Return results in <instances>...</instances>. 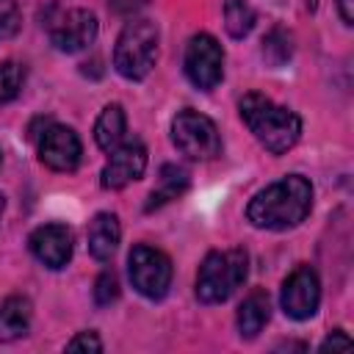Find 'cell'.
Here are the masks:
<instances>
[{
  "label": "cell",
  "mask_w": 354,
  "mask_h": 354,
  "mask_svg": "<svg viewBox=\"0 0 354 354\" xmlns=\"http://www.w3.org/2000/svg\"><path fill=\"white\" fill-rule=\"evenodd\" d=\"M310 207L313 185L299 174H288L252 196L246 218L260 230H290L307 218Z\"/></svg>",
  "instance_id": "6da1fadb"
},
{
  "label": "cell",
  "mask_w": 354,
  "mask_h": 354,
  "mask_svg": "<svg viewBox=\"0 0 354 354\" xmlns=\"http://www.w3.org/2000/svg\"><path fill=\"white\" fill-rule=\"evenodd\" d=\"M241 116H243L246 127L254 133V138L271 155L288 152L301 136V119L293 111L271 102L268 97H263L257 91H252L241 100Z\"/></svg>",
  "instance_id": "7a4b0ae2"
},
{
  "label": "cell",
  "mask_w": 354,
  "mask_h": 354,
  "mask_svg": "<svg viewBox=\"0 0 354 354\" xmlns=\"http://www.w3.org/2000/svg\"><path fill=\"white\" fill-rule=\"evenodd\" d=\"M158 58V28L149 19H133L122 28L113 47V66L127 80H144Z\"/></svg>",
  "instance_id": "3957f363"
},
{
  "label": "cell",
  "mask_w": 354,
  "mask_h": 354,
  "mask_svg": "<svg viewBox=\"0 0 354 354\" xmlns=\"http://www.w3.org/2000/svg\"><path fill=\"white\" fill-rule=\"evenodd\" d=\"M249 257L243 249H227V252H210L196 274V296L205 304L227 301L235 288L246 279Z\"/></svg>",
  "instance_id": "277c9868"
},
{
  "label": "cell",
  "mask_w": 354,
  "mask_h": 354,
  "mask_svg": "<svg viewBox=\"0 0 354 354\" xmlns=\"http://www.w3.org/2000/svg\"><path fill=\"white\" fill-rule=\"evenodd\" d=\"M174 147L191 160H213L221 152V136L213 119L199 111H180L171 122Z\"/></svg>",
  "instance_id": "5b68a950"
},
{
  "label": "cell",
  "mask_w": 354,
  "mask_h": 354,
  "mask_svg": "<svg viewBox=\"0 0 354 354\" xmlns=\"http://www.w3.org/2000/svg\"><path fill=\"white\" fill-rule=\"evenodd\" d=\"M127 271L133 288L147 299H163L171 285V260L147 243H136L127 257Z\"/></svg>",
  "instance_id": "8992f818"
},
{
  "label": "cell",
  "mask_w": 354,
  "mask_h": 354,
  "mask_svg": "<svg viewBox=\"0 0 354 354\" xmlns=\"http://www.w3.org/2000/svg\"><path fill=\"white\" fill-rule=\"evenodd\" d=\"M183 64H185L188 80L202 91L216 88L224 77V53H221V44L210 33L191 36Z\"/></svg>",
  "instance_id": "52a82bcc"
},
{
  "label": "cell",
  "mask_w": 354,
  "mask_h": 354,
  "mask_svg": "<svg viewBox=\"0 0 354 354\" xmlns=\"http://www.w3.org/2000/svg\"><path fill=\"white\" fill-rule=\"evenodd\" d=\"M282 310L288 318L293 321H307L315 315L318 301H321V282L318 274L310 266H296L288 279L282 282V293H279Z\"/></svg>",
  "instance_id": "ba28073f"
},
{
  "label": "cell",
  "mask_w": 354,
  "mask_h": 354,
  "mask_svg": "<svg viewBox=\"0 0 354 354\" xmlns=\"http://www.w3.org/2000/svg\"><path fill=\"white\" fill-rule=\"evenodd\" d=\"M83 147L72 127L50 124L39 136V160L53 171H75L80 163Z\"/></svg>",
  "instance_id": "9c48e42d"
},
{
  "label": "cell",
  "mask_w": 354,
  "mask_h": 354,
  "mask_svg": "<svg viewBox=\"0 0 354 354\" xmlns=\"http://www.w3.org/2000/svg\"><path fill=\"white\" fill-rule=\"evenodd\" d=\"M144 169H147L144 144L127 141V144H119L111 152V158H108V163H105V169L100 174V183H102L105 191H119V188L130 185L133 180H138L144 174Z\"/></svg>",
  "instance_id": "30bf717a"
},
{
  "label": "cell",
  "mask_w": 354,
  "mask_h": 354,
  "mask_svg": "<svg viewBox=\"0 0 354 354\" xmlns=\"http://www.w3.org/2000/svg\"><path fill=\"white\" fill-rule=\"evenodd\" d=\"M94 39H97V17L88 8H72L50 28V41L61 53H80Z\"/></svg>",
  "instance_id": "8fae6325"
},
{
  "label": "cell",
  "mask_w": 354,
  "mask_h": 354,
  "mask_svg": "<svg viewBox=\"0 0 354 354\" xmlns=\"http://www.w3.org/2000/svg\"><path fill=\"white\" fill-rule=\"evenodd\" d=\"M28 246L33 257L47 268H64L72 257V232L64 224H41L30 232Z\"/></svg>",
  "instance_id": "7c38bea8"
},
{
  "label": "cell",
  "mask_w": 354,
  "mask_h": 354,
  "mask_svg": "<svg viewBox=\"0 0 354 354\" xmlns=\"http://www.w3.org/2000/svg\"><path fill=\"white\" fill-rule=\"evenodd\" d=\"M122 238L119 218L113 213H97L88 224V252L94 260H111Z\"/></svg>",
  "instance_id": "4fadbf2b"
},
{
  "label": "cell",
  "mask_w": 354,
  "mask_h": 354,
  "mask_svg": "<svg viewBox=\"0 0 354 354\" xmlns=\"http://www.w3.org/2000/svg\"><path fill=\"white\" fill-rule=\"evenodd\" d=\"M268 313H271V301H268V293L266 290H252L243 304L238 307V332L241 337L252 340L260 335V329L268 324Z\"/></svg>",
  "instance_id": "5bb4252c"
},
{
  "label": "cell",
  "mask_w": 354,
  "mask_h": 354,
  "mask_svg": "<svg viewBox=\"0 0 354 354\" xmlns=\"http://www.w3.org/2000/svg\"><path fill=\"white\" fill-rule=\"evenodd\" d=\"M124 133H127V119H124V111L122 105H105L102 113L97 116L94 122V141L100 149L105 152H113L119 144H124Z\"/></svg>",
  "instance_id": "9a60e30c"
},
{
  "label": "cell",
  "mask_w": 354,
  "mask_h": 354,
  "mask_svg": "<svg viewBox=\"0 0 354 354\" xmlns=\"http://www.w3.org/2000/svg\"><path fill=\"white\" fill-rule=\"evenodd\" d=\"M30 326V301L25 296H8L0 304V340L11 343Z\"/></svg>",
  "instance_id": "2e32d148"
},
{
  "label": "cell",
  "mask_w": 354,
  "mask_h": 354,
  "mask_svg": "<svg viewBox=\"0 0 354 354\" xmlns=\"http://www.w3.org/2000/svg\"><path fill=\"white\" fill-rule=\"evenodd\" d=\"M185 188H188V174H185V169H180V166H174V163L160 166V180H158V185L152 188V194H149L144 210L152 213L155 207H163L166 202L183 196Z\"/></svg>",
  "instance_id": "e0dca14e"
},
{
  "label": "cell",
  "mask_w": 354,
  "mask_h": 354,
  "mask_svg": "<svg viewBox=\"0 0 354 354\" xmlns=\"http://www.w3.org/2000/svg\"><path fill=\"white\" fill-rule=\"evenodd\" d=\"M224 28L232 39H243L254 28V11L246 0H224Z\"/></svg>",
  "instance_id": "ac0fdd59"
},
{
  "label": "cell",
  "mask_w": 354,
  "mask_h": 354,
  "mask_svg": "<svg viewBox=\"0 0 354 354\" xmlns=\"http://www.w3.org/2000/svg\"><path fill=\"white\" fill-rule=\"evenodd\" d=\"M290 53H293V47H290V36H288L282 28H274V30L263 39V55H266L268 64L282 66V64L290 58Z\"/></svg>",
  "instance_id": "d6986e66"
},
{
  "label": "cell",
  "mask_w": 354,
  "mask_h": 354,
  "mask_svg": "<svg viewBox=\"0 0 354 354\" xmlns=\"http://www.w3.org/2000/svg\"><path fill=\"white\" fill-rule=\"evenodd\" d=\"M22 83H25V69H22V64H17V61L0 64V105L11 102V100L19 94Z\"/></svg>",
  "instance_id": "ffe728a7"
},
{
  "label": "cell",
  "mask_w": 354,
  "mask_h": 354,
  "mask_svg": "<svg viewBox=\"0 0 354 354\" xmlns=\"http://www.w3.org/2000/svg\"><path fill=\"white\" fill-rule=\"evenodd\" d=\"M116 299H119V279H116L113 271H102L97 277V282H94V301L100 307H108Z\"/></svg>",
  "instance_id": "44dd1931"
},
{
  "label": "cell",
  "mask_w": 354,
  "mask_h": 354,
  "mask_svg": "<svg viewBox=\"0 0 354 354\" xmlns=\"http://www.w3.org/2000/svg\"><path fill=\"white\" fill-rule=\"evenodd\" d=\"M19 30V8L14 0H0V39Z\"/></svg>",
  "instance_id": "7402d4cb"
},
{
  "label": "cell",
  "mask_w": 354,
  "mask_h": 354,
  "mask_svg": "<svg viewBox=\"0 0 354 354\" xmlns=\"http://www.w3.org/2000/svg\"><path fill=\"white\" fill-rule=\"evenodd\" d=\"M69 351H102V340L97 337V332H80L66 343Z\"/></svg>",
  "instance_id": "603a6c76"
},
{
  "label": "cell",
  "mask_w": 354,
  "mask_h": 354,
  "mask_svg": "<svg viewBox=\"0 0 354 354\" xmlns=\"http://www.w3.org/2000/svg\"><path fill=\"white\" fill-rule=\"evenodd\" d=\"M337 348H351V337L343 332V329H335L324 343H321V351H337Z\"/></svg>",
  "instance_id": "cb8c5ba5"
},
{
  "label": "cell",
  "mask_w": 354,
  "mask_h": 354,
  "mask_svg": "<svg viewBox=\"0 0 354 354\" xmlns=\"http://www.w3.org/2000/svg\"><path fill=\"white\" fill-rule=\"evenodd\" d=\"M337 11H340V19L346 25L354 22V0H337Z\"/></svg>",
  "instance_id": "d4e9b609"
},
{
  "label": "cell",
  "mask_w": 354,
  "mask_h": 354,
  "mask_svg": "<svg viewBox=\"0 0 354 354\" xmlns=\"http://www.w3.org/2000/svg\"><path fill=\"white\" fill-rule=\"evenodd\" d=\"M111 6H113L119 14H130V11H136L138 6H144V0H111Z\"/></svg>",
  "instance_id": "484cf974"
},
{
  "label": "cell",
  "mask_w": 354,
  "mask_h": 354,
  "mask_svg": "<svg viewBox=\"0 0 354 354\" xmlns=\"http://www.w3.org/2000/svg\"><path fill=\"white\" fill-rule=\"evenodd\" d=\"M3 207H6V199H3V194H0V216H3Z\"/></svg>",
  "instance_id": "4316f807"
},
{
  "label": "cell",
  "mask_w": 354,
  "mask_h": 354,
  "mask_svg": "<svg viewBox=\"0 0 354 354\" xmlns=\"http://www.w3.org/2000/svg\"><path fill=\"white\" fill-rule=\"evenodd\" d=\"M313 3H315V0H313Z\"/></svg>",
  "instance_id": "83f0119b"
}]
</instances>
